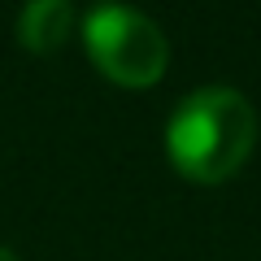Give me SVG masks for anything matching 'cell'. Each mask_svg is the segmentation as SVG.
I'll return each mask as SVG.
<instances>
[{
	"instance_id": "cell-3",
	"label": "cell",
	"mask_w": 261,
	"mask_h": 261,
	"mask_svg": "<svg viewBox=\"0 0 261 261\" xmlns=\"http://www.w3.org/2000/svg\"><path fill=\"white\" fill-rule=\"evenodd\" d=\"M74 18L79 13H74L70 0H31L27 9H22V18H18V35L35 53H53V48H61L70 39Z\"/></svg>"
},
{
	"instance_id": "cell-2",
	"label": "cell",
	"mask_w": 261,
	"mask_h": 261,
	"mask_svg": "<svg viewBox=\"0 0 261 261\" xmlns=\"http://www.w3.org/2000/svg\"><path fill=\"white\" fill-rule=\"evenodd\" d=\"M83 39L92 61L100 65L113 83L148 87L166 74L170 39L148 13L126 5H96L83 18Z\"/></svg>"
},
{
	"instance_id": "cell-4",
	"label": "cell",
	"mask_w": 261,
	"mask_h": 261,
	"mask_svg": "<svg viewBox=\"0 0 261 261\" xmlns=\"http://www.w3.org/2000/svg\"><path fill=\"white\" fill-rule=\"evenodd\" d=\"M0 261H22V257H18V252H9L5 244H0Z\"/></svg>"
},
{
	"instance_id": "cell-1",
	"label": "cell",
	"mask_w": 261,
	"mask_h": 261,
	"mask_svg": "<svg viewBox=\"0 0 261 261\" xmlns=\"http://www.w3.org/2000/svg\"><path fill=\"white\" fill-rule=\"evenodd\" d=\"M257 144V113L235 87H196L174 105L166 148L178 174L196 183H222L248 161Z\"/></svg>"
}]
</instances>
